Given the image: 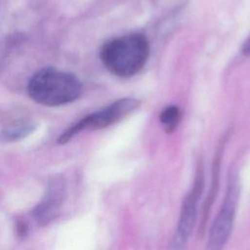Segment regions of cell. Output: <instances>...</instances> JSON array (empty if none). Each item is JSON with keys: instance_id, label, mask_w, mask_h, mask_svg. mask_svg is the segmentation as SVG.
Instances as JSON below:
<instances>
[{"instance_id": "1", "label": "cell", "mask_w": 250, "mask_h": 250, "mask_svg": "<svg viewBox=\"0 0 250 250\" xmlns=\"http://www.w3.org/2000/svg\"><path fill=\"white\" fill-rule=\"evenodd\" d=\"M100 57L108 71L118 77L128 78L140 72L146 63L149 45L142 34H127L104 44Z\"/></svg>"}, {"instance_id": "2", "label": "cell", "mask_w": 250, "mask_h": 250, "mask_svg": "<svg viewBox=\"0 0 250 250\" xmlns=\"http://www.w3.org/2000/svg\"><path fill=\"white\" fill-rule=\"evenodd\" d=\"M27 93L37 104L60 106L77 100L82 93V84L74 74L48 66L32 75Z\"/></svg>"}, {"instance_id": "3", "label": "cell", "mask_w": 250, "mask_h": 250, "mask_svg": "<svg viewBox=\"0 0 250 250\" xmlns=\"http://www.w3.org/2000/svg\"><path fill=\"white\" fill-rule=\"evenodd\" d=\"M140 105V101L135 98H122L107 106L92 112L68 127L58 139L60 145L68 143L73 137L85 130H97L108 127L129 115Z\"/></svg>"}, {"instance_id": "4", "label": "cell", "mask_w": 250, "mask_h": 250, "mask_svg": "<svg viewBox=\"0 0 250 250\" xmlns=\"http://www.w3.org/2000/svg\"><path fill=\"white\" fill-rule=\"evenodd\" d=\"M237 200L238 185L236 180L231 177V180H229L228 186L222 208L220 209L210 228L207 244L208 249L219 250L223 248L227 243L232 229Z\"/></svg>"}, {"instance_id": "5", "label": "cell", "mask_w": 250, "mask_h": 250, "mask_svg": "<svg viewBox=\"0 0 250 250\" xmlns=\"http://www.w3.org/2000/svg\"><path fill=\"white\" fill-rule=\"evenodd\" d=\"M202 188L203 177L202 174L198 172L194 184L189 192L187 194L182 205L177 230L175 232L174 239L172 242L174 247L178 248L183 246L188 241L192 232V229L196 222L197 204L199 196L202 191Z\"/></svg>"}, {"instance_id": "6", "label": "cell", "mask_w": 250, "mask_h": 250, "mask_svg": "<svg viewBox=\"0 0 250 250\" xmlns=\"http://www.w3.org/2000/svg\"><path fill=\"white\" fill-rule=\"evenodd\" d=\"M65 195V188L62 180L54 181L47 189L42 200L35 206L32 215L42 226L49 224L57 217Z\"/></svg>"}, {"instance_id": "7", "label": "cell", "mask_w": 250, "mask_h": 250, "mask_svg": "<svg viewBox=\"0 0 250 250\" xmlns=\"http://www.w3.org/2000/svg\"><path fill=\"white\" fill-rule=\"evenodd\" d=\"M36 124L32 121H21L6 127L1 133V139L6 142H14L22 139L32 133Z\"/></svg>"}, {"instance_id": "8", "label": "cell", "mask_w": 250, "mask_h": 250, "mask_svg": "<svg viewBox=\"0 0 250 250\" xmlns=\"http://www.w3.org/2000/svg\"><path fill=\"white\" fill-rule=\"evenodd\" d=\"M159 119L166 131L171 132L177 127L181 119V109L177 105H169L161 111Z\"/></svg>"}, {"instance_id": "9", "label": "cell", "mask_w": 250, "mask_h": 250, "mask_svg": "<svg viewBox=\"0 0 250 250\" xmlns=\"http://www.w3.org/2000/svg\"><path fill=\"white\" fill-rule=\"evenodd\" d=\"M242 53L245 56L250 55V36L247 38V40L245 41V43L242 46Z\"/></svg>"}]
</instances>
